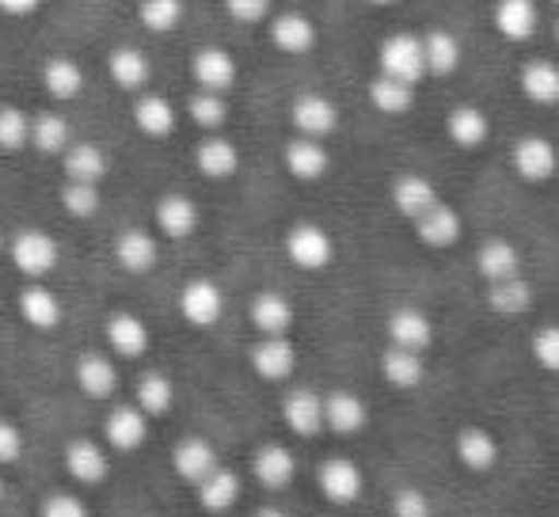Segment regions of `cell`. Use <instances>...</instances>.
Listing matches in <instances>:
<instances>
[{"instance_id": "816d5d0a", "label": "cell", "mask_w": 559, "mask_h": 517, "mask_svg": "<svg viewBox=\"0 0 559 517\" xmlns=\"http://www.w3.org/2000/svg\"><path fill=\"white\" fill-rule=\"evenodd\" d=\"M23 457V434L15 422L0 419V465H15Z\"/></svg>"}, {"instance_id": "db71d44e", "label": "cell", "mask_w": 559, "mask_h": 517, "mask_svg": "<svg viewBox=\"0 0 559 517\" xmlns=\"http://www.w3.org/2000/svg\"><path fill=\"white\" fill-rule=\"evenodd\" d=\"M38 8H43V0H0V15H8V20H27Z\"/></svg>"}, {"instance_id": "6da1fadb", "label": "cell", "mask_w": 559, "mask_h": 517, "mask_svg": "<svg viewBox=\"0 0 559 517\" xmlns=\"http://www.w3.org/2000/svg\"><path fill=\"white\" fill-rule=\"evenodd\" d=\"M8 255H12L20 274H27V278H46V274L58 266L61 248L46 229H20L8 240Z\"/></svg>"}, {"instance_id": "f546056e", "label": "cell", "mask_w": 559, "mask_h": 517, "mask_svg": "<svg viewBox=\"0 0 559 517\" xmlns=\"http://www.w3.org/2000/svg\"><path fill=\"white\" fill-rule=\"evenodd\" d=\"M69 141H73V130H69L66 115H58V111L31 115V141L27 145H35V153L61 156L69 148Z\"/></svg>"}, {"instance_id": "11a10c76", "label": "cell", "mask_w": 559, "mask_h": 517, "mask_svg": "<svg viewBox=\"0 0 559 517\" xmlns=\"http://www.w3.org/2000/svg\"><path fill=\"white\" fill-rule=\"evenodd\" d=\"M255 517H286V514H282V510H271V506H266V510H259Z\"/></svg>"}, {"instance_id": "f35d334b", "label": "cell", "mask_w": 559, "mask_h": 517, "mask_svg": "<svg viewBox=\"0 0 559 517\" xmlns=\"http://www.w3.org/2000/svg\"><path fill=\"white\" fill-rule=\"evenodd\" d=\"M369 104H373L381 115H407L415 104V84L377 73L373 81H369Z\"/></svg>"}, {"instance_id": "ffe728a7", "label": "cell", "mask_w": 559, "mask_h": 517, "mask_svg": "<svg viewBox=\"0 0 559 517\" xmlns=\"http://www.w3.org/2000/svg\"><path fill=\"white\" fill-rule=\"evenodd\" d=\"M251 370L263 381H286L297 370V350L282 335H266L263 342L251 347Z\"/></svg>"}, {"instance_id": "52a82bcc", "label": "cell", "mask_w": 559, "mask_h": 517, "mask_svg": "<svg viewBox=\"0 0 559 517\" xmlns=\"http://www.w3.org/2000/svg\"><path fill=\"white\" fill-rule=\"evenodd\" d=\"M130 115H133V127L153 141H164L179 130V107L168 96H160V92H148V88L138 92Z\"/></svg>"}, {"instance_id": "ba28073f", "label": "cell", "mask_w": 559, "mask_h": 517, "mask_svg": "<svg viewBox=\"0 0 559 517\" xmlns=\"http://www.w3.org/2000/svg\"><path fill=\"white\" fill-rule=\"evenodd\" d=\"M179 312H183L187 324L194 327H214L225 312V293L217 281L210 278H191L179 293Z\"/></svg>"}, {"instance_id": "277c9868", "label": "cell", "mask_w": 559, "mask_h": 517, "mask_svg": "<svg viewBox=\"0 0 559 517\" xmlns=\"http://www.w3.org/2000/svg\"><path fill=\"white\" fill-rule=\"evenodd\" d=\"M286 255H289V263L301 266V270H324L335 258V244L320 225L301 221L286 232Z\"/></svg>"}, {"instance_id": "4316f807", "label": "cell", "mask_w": 559, "mask_h": 517, "mask_svg": "<svg viewBox=\"0 0 559 517\" xmlns=\"http://www.w3.org/2000/svg\"><path fill=\"white\" fill-rule=\"evenodd\" d=\"M435 202H438V191L427 176H415L412 171V176H400L396 183H392V206H396V214H404L407 221L423 217Z\"/></svg>"}, {"instance_id": "d6986e66", "label": "cell", "mask_w": 559, "mask_h": 517, "mask_svg": "<svg viewBox=\"0 0 559 517\" xmlns=\"http://www.w3.org/2000/svg\"><path fill=\"white\" fill-rule=\"evenodd\" d=\"M415 232H419V240L427 248H453L456 240H461L464 225H461V214L438 199L427 214L415 217Z\"/></svg>"}, {"instance_id": "1f68e13d", "label": "cell", "mask_w": 559, "mask_h": 517, "mask_svg": "<svg viewBox=\"0 0 559 517\" xmlns=\"http://www.w3.org/2000/svg\"><path fill=\"white\" fill-rule=\"evenodd\" d=\"M456 457L468 472H491L495 460H499V442L484 426H468L456 437Z\"/></svg>"}, {"instance_id": "681fc988", "label": "cell", "mask_w": 559, "mask_h": 517, "mask_svg": "<svg viewBox=\"0 0 559 517\" xmlns=\"http://www.w3.org/2000/svg\"><path fill=\"white\" fill-rule=\"evenodd\" d=\"M533 358H537L548 373H559V327H540V332L533 335Z\"/></svg>"}, {"instance_id": "7a4b0ae2", "label": "cell", "mask_w": 559, "mask_h": 517, "mask_svg": "<svg viewBox=\"0 0 559 517\" xmlns=\"http://www.w3.org/2000/svg\"><path fill=\"white\" fill-rule=\"evenodd\" d=\"M377 65H381L384 76H396V81L419 84L427 76V65H423V43L419 35H389L377 50Z\"/></svg>"}, {"instance_id": "2e32d148", "label": "cell", "mask_w": 559, "mask_h": 517, "mask_svg": "<svg viewBox=\"0 0 559 517\" xmlns=\"http://www.w3.org/2000/svg\"><path fill=\"white\" fill-rule=\"evenodd\" d=\"M160 258V244H156L153 232L145 229H126L118 232L115 240V263L122 266L126 274H148Z\"/></svg>"}, {"instance_id": "5b68a950", "label": "cell", "mask_w": 559, "mask_h": 517, "mask_svg": "<svg viewBox=\"0 0 559 517\" xmlns=\"http://www.w3.org/2000/svg\"><path fill=\"white\" fill-rule=\"evenodd\" d=\"M107 76H111V84L122 88L126 96H138V92H145L148 81H153V58H148L141 46L122 43L107 53Z\"/></svg>"}, {"instance_id": "bcb514c9", "label": "cell", "mask_w": 559, "mask_h": 517, "mask_svg": "<svg viewBox=\"0 0 559 517\" xmlns=\"http://www.w3.org/2000/svg\"><path fill=\"white\" fill-rule=\"evenodd\" d=\"M31 141V115L20 104H0V153H20Z\"/></svg>"}, {"instance_id": "ab89813d", "label": "cell", "mask_w": 559, "mask_h": 517, "mask_svg": "<svg viewBox=\"0 0 559 517\" xmlns=\"http://www.w3.org/2000/svg\"><path fill=\"white\" fill-rule=\"evenodd\" d=\"M476 266L487 281H502V278L522 274V255H518V248L510 244V240H487L476 255Z\"/></svg>"}, {"instance_id": "44dd1931", "label": "cell", "mask_w": 559, "mask_h": 517, "mask_svg": "<svg viewBox=\"0 0 559 517\" xmlns=\"http://www.w3.org/2000/svg\"><path fill=\"white\" fill-rule=\"evenodd\" d=\"M156 229L164 232L168 240H187L194 229H199V206H194V199H187V194H164L160 202H156Z\"/></svg>"}, {"instance_id": "83f0119b", "label": "cell", "mask_w": 559, "mask_h": 517, "mask_svg": "<svg viewBox=\"0 0 559 517\" xmlns=\"http://www.w3.org/2000/svg\"><path fill=\"white\" fill-rule=\"evenodd\" d=\"M522 96L537 107H556L559 104V65L556 61H525L522 65Z\"/></svg>"}, {"instance_id": "e575fe53", "label": "cell", "mask_w": 559, "mask_h": 517, "mask_svg": "<svg viewBox=\"0 0 559 517\" xmlns=\"http://www.w3.org/2000/svg\"><path fill=\"white\" fill-rule=\"evenodd\" d=\"M369 422V411L354 392H332L324 399V426H332L335 434H358Z\"/></svg>"}, {"instance_id": "7c38bea8", "label": "cell", "mask_w": 559, "mask_h": 517, "mask_svg": "<svg viewBox=\"0 0 559 517\" xmlns=\"http://www.w3.org/2000/svg\"><path fill=\"white\" fill-rule=\"evenodd\" d=\"M194 168H199V176L214 179V183L233 179L236 171H240V148H236V141H228L222 130L206 133V137L194 145Z\"/></svg>"}, {"instance_id": "484cf974", "label": "cell", "mask_w": 559, "mask_h": 517, "mask_svg": "<svg viewBox=\"0 0 559 517\" xmlns=\"http://www.w3.org/2000/svg\"><path fill=\"white\" fill-rule=\"evenodd\" d=\"M66 472L73 476L76 483H104L107 480V457L104 449H99L96 442H88V437H76V442L66 445Z\"/></svg>"}, {"instance_id": "d590c367", "label": "cell", "mask_w": 559, "mask_h": 517, "mask_svg": "<svg viewBox=\"0 0 559 517\" xmlns=\"http://www.w3.org/2000/svg\"><path fill=\"white\" fill-rule=\"evenodd\" d=\"M251 324L263 335H286L289 324H294V304L282 293H274V289L255 293V301H251Z\"/></svg>"}, {"instance_id": "74e56055", "label": "cell", "mask_w": 559, "mask_h": 517, "mask_svg": "<svg viewBox=\"0 0 559 517\" xmlns=\"http://www.w3.org/2000/svg\"><path fill=\"white\" fill-rule=\"evenodd\" d=\"M445 133L461 148H476V145H484V141L491 137V119H487V115L479 111V107L464 104V107H456V111H449Z\"/></svg>"}, {"instance_id": "d6a6232c", "label": "cell", "mask_w": 559, "mask_h": 517, "mask_svg": "<svg viewBox=\"0 0 559 517\" xmlns=\"http://www.w3.org/2000/svg\"><path fill=\"white\" fill-rule=\"evenodd\" d=\"M76 385H81L84 396L92 399H107L118 392V370L111 358L104 354H84L81 362H76Z\"/></svg>"}, {"instance_id": "cb8c5ba5", "label": "cell", "mask_w": 559, "mask_h": 517, "mask_svg": "<svg viewBox=\"0 0 559 517\" xmlns=\"http://www.w3.org/2000/svg\"><path fill=\"white\" fill-rule=\"evenodd\" d=\"M171 465H176L179 480L202 483L217 468V449L206 442V437H187V442H179L176 453H171Z\"/></svg>"}, {"instance_id": "9c48e42d", "label": "cell", "mask_w": 559, "mask_h": 517, "mask_svg": "<svg viewBox=\"0 0 559 517\" xmlns=\"http://www.w3.org/2000/svg\"><path fill=\"white\" fill-rule=\"evenodd\" d=\"M510 160H514V171L525 179V183H548V179L559 171L556 145L548 137H540V133H530V137L518 141Z\"/></svg>"}, {"instance_id": "9f6ffc18", "label": "cell", "mask_w": 559, "mask_h": 517, "mask_svg": "<svg viewBox=\"0 0 559 517\" xmlns=\"http://www.w3.org/2000/svg\"><path fill=\"white\" fill-rule=\"evenodd\" d=\"M4 248H8V244H4V232H0V255H4Z\"/></svg>"}, {"instance_id": "7bdbcfd3", "label": "cell", "mask_w": 559, "mask_h": 517, "mask_svg": "<svg viewBox=\"0 0 559 517\" xmlns=\"http://www.w3.org/2000/svg\"><path fill=\"white\" fill-rule=\"evenodd\" d=\"M381 373L392 388H419L423 385V358L415 350L392 347L381 358Z\"/></svg>"}, {"instance_id": "8d00e7d4", "label": "cell", "mask_w": 559, "mask_h": 517, "mask_svg": "<svg viewBox=\"0 0 559 517\" xmlns=\"http://www.w3.org/2000/svg\"><path fill=\"white\" fill-rule=\"evenodd\" d=\"M20 316L27 320L35 332H53L61 324V301L43 286H27L20 293Z\"/></svg>"}, {"instance_id": "7402d4cb", "label": "cell", "mask_w": 559, "mask_h": 517, "mask_svg": "<svg viewBox=\"0 0 559 517\" xmlns=\"http://www.w3.org/2000/svg\"><path fill=\"white\" fill-rule=\"evenodd\" d=\"M251 472H255V480L263 483L266 491H282L294 483L297 460L286 445H263V449L251 457Z\"/></svg>"}, {"instance_id": "b9f144b4", "label": "cell", "mask_w": 559, "mask_h": 517, "mask_svg": "<svg viewBox=\"0 0 559 517\" xmlns=\"http://www.w3.org/2000/svg\"><path fill=\"white\" fill-rule=\"evenodd\" d=\"M187 119H191L199 130L217 133L228 122V99L222 96V92L194 88L191 99H187Z\"/></svg>"}, {"instance_id": "f1b7e54d", "label": "cell", "mask_w": 559, "mask_h": 517, "mask_svg": "<svg viewBox=\"0 0 559 517\" xmlns=\"http://www.w3.org/2000/svg\"><path fill=\"white\" fill-rule=\"evenodd\" d=\"M423 43V65H427V76H453L456 65H461V43H456V35H449V31H427V35H419Z\"/></svg>"}, {"instance_id": "ac0fdd59", "label": "cell", "mask_w": 559, "mask_h": 517, "mask_svg": "<svg viewBox=\"0 0 559 517\" xmlns=\"http://www.w3.org/2000/svg\"><path fill=\"white\" fill-rule=\"evenodd\" d=\"M282 419H286V426L294 430V434L317 437L320 430H324V399L309 388L289 392V396L282 399Z\"/></svg>"}, {"instance_id": "3957f363", "label": "cell", "mask_w": 559, "mask_h": 517, "mask_svg": "<svg viewBox=\"0 0 559 517\" xmlns=\"http://www.w3.org/2000/svg\"><path fill=\"white\" fill-rule=\"evenodd\" d=\"M338 107L335 99L320 96V92H301V96L294 99V107H289V122H294V130L301 133V137H332L338 130Z\"/></svg>"}, {"instance_id": "f907efd6", "label": "cell", "mask_w": 559, "mask_h": 517, "mask_svg": "<svg viewBox=\"0 0 559 517\" xmlns=\"http://www.w3.org/2000/svg\"><path fill=\"white\" fill-rule=\"evenodd\" d=\"M392 514H396V517H435V510H430V498L423 495L419 488L400 491L396 503H392Z\"/></svg>"}, {"instance_id": "6f0895ef", "label": "cell", "mask_w": 559, "mask_h": 517, "mask_svg": "<svg viewBox=\"0 0 559 517\" xmlns=\"http://www.w3.org/2000/svg\"><path fill=\"white\" fill-rule=\"evenodd\" d=\"M369 4H392V0H369Z\"/></svg>"}, {"instance_id": "836d02e7", "label": "cell", "mask_w": 559, "mask_h": 517, "mask_svg": "<svg viewBox=\"0 0 559 517\" xmlns=\"http://www.w3.org/2000/svg\"><path fill=\"white\" fill-rule=\"evenodd\" d=\"M194 488H199V503L206 506L210 514H225L240 503V476L228 472L222 465H217L202 483H194Z\"/></svg>"}, {"instance_id": "8992f818", "label": "cell", "mask_w": 559, "mask_h": 517, "mask_svg": "<svg viewBox=\"0 0 559 517\" xmlns=\"http://www.w3.org/2000/svg\"><path fill=\"white\" fill-rule=\"evenodd\" d=\"M191 76L199 88L228 96V88H233L236 76H240V65H236V58L225 46H199V50L191 53Z\"/></svg>"}, {"instance_id": "7dc6e473", "label": "cell", "mask_w": 559, "mask_h": 517, "mask_svg": "<svg viewBox=\"0 0 559 517\" xmlns=\"http://www.w3.org/2000/svg\"><path fill=\"white\" fill-rule=\"evenodd\" d=\"M176 404V385H171L164 373H145L138 381V407L145 414H164Z\"/></svg>"}, {"instance_id": "5bb4252c", "label": "cell", "mask_w": 559, "mask_h": 517, "mask_svg": "<svg viewBox=\"0 0 559 517\" xmlns=\"http://www.w3.org/2000/svg\"><path fill=\"white\" fill-rule=\"evenodd\" d=\"M282 164H286L289 176L301 179V183H317V179H324L328 168H332V156H328L324 141L301 137V133H297L286 145V153H282Z\"/></svg>"}, {"instance_id": "91938a15", "label": "cell", "mask_w": 559, "mask_h": 517, "mask_svg": "<svg viewBox=\"0 0 559 517\" xmlns=\"http://www.w3.org/2000/svg\"><path fill=\"white\" fill-rule=\"evenodd\" d=\"M556 43H559V20H556Z\"/></svg>"}, {"instance_id": "603a6c76", "label": "cell", "mask_w": 559, "mask_h": 517, "mask_svg": "<svg viewBox=\"0 0 559 517\" xmlns=\"http://www.w3.org/2000/svg\"><path fill=\"white\" fill-rule=\"evenodd\" d=\"M389 335L396 347L423 354L435 342V324H430V316L423 309H396L389 320Z\"/></svg>"}, {"instance_id": "4fadbf2b", "label": "cell", "mask_w": 559, "mask_h": 517, "mask_svg": "<svg viewBox=\"0 0 559 517\" xmlns=\"http://www.w3.org/2000/svg\"><path fill=\"white\" fill-rule=\"evenodd\" d=\"M317 483H320V491H324L328 503H335V506L358 503L361 488H366V480H361V468L354 465V460H346V457L324 460V465H320V472H317Z\"/></svg>"}, {"instance_id": "d4e9b609", "label": "cell", "mask_w": 559, "mask_h": 517, "mask_svg": "<svg viewBox=\"0 0 559 517\" xmlns=\"http://www.w3.org/2000/svg\"><path fill=\"white\" fill-rule=\"evenodd\" d=\"M104 434H107V442H111L118 453L141 449V445H145V437H148L145 411H141V407H115V411L107 414V422H104Z\"/></svg>"}, {"instance_id": "9a60e30c", "label": "cell", "mask_w": 559, "mask_h": 517, "mask_svg": "<svg viewBox=\"0 0 559 517\" xmlns=\"http://www.w3.org/2000/svg\"><path fill=\"white\" fill-rule=\"evenodd\" d=\"M491 23L502 38L525 43V38H533V31H537V23H540L537 0H495Z\"/></svg>"}, {"instance_id": "f6af8a7d", "label": "cell", "mask_w": 559, "mask_h": 517, "mask_svg": "<svg viewBox=\"0 0 559 517\" xmlns=\"http://www.w3.org/2000/svg\"><path fill=\"white\" fill-rule=\"evenodd\" d=\"M58 202H61V209H66L69 217L84 221V217L99 214V206H104V194H99V183H76V179H66Z\"/></svg>"}, {"instance_id": "c3c4849f", "label": "cell", "mask_w": 559, "mask_h": 517, "mask_svg": "<svg viewBox=\"0 0 559 517\" xmlns=\"http://www.w3.org/2000/svg\"><path fill=\"white\" fill-rule=\"evenodd\" d=\"M228 20L243 23V27H255V23H266L274 15V0H222Z\"/></svg>"}, {"instance_id": "ee69618b", "label": "cell", "mask_w": 559, "mask_h": 517, "mask_svg": "<svg viewBox=\"0 0 559 517\" xmlns=\"http://www.w3.org/2000/svg\"><path fill=\"white\" fill-rule=\"evenodd\" d=\"M183 0H138V23L148 35H171L183 23Z\"/></svg>"}, {"instance_id": "4dcf8cb0", "label": "cell", "mask_w": 559, "mask_h": 517, "mask_svg": "<svg viewBox=\"0 0 559 517\" xmlns=\"http://www.w3.org/2000/svg\"><path fill=\"white\" fill-rule=\"evenodd\" d=\"M107 342L115 347V354L141 358L148 350V327H145V320L133 316V312H115V316L107 320Z\"/></svg>"}, {"instance_id": "f5cc1de1", "label": "cell", "mask_w": 559, "mask_h": 517, "mask_svg": "<svg viewBox=\"0 0 559 517\" xmlns=\"http://www.w3.org/2000/svg\"><path fill=\"white\" fill-rule=\"evenodd\" d=\"M38 517H88V506L76 495H50L43 503V514Z\"/></svg>"}, {"instance_id": "680465c9", "label": "cell", "mask_w": 559, "mask_h": 517, "mask_svg": "<svg viewBox=\"0 0 559 517\" xmlns=\"http://www.w3.org/2000/svg\"><path fill=\"white\" fill-rule=\"evenodd\" d=\"M0 498H4V480H0Z\"/></svg>"}, {"instance_id": "e0dca14e", "label": "cell", "mask_w": 559, "mask_h": 517, "mask_svg": "<svg viewBox=\"0 0 559 517\" xmlns=\"http://www.w3.org/2000/svg\"><path fill=\"white\" fill-rule=\"evenodd\" d=\"M61 168H66V179H76V183H104L111 164L96 141H69V148L61 153Z\"/></svg>"}, {"instance_id": "8fae6325", "label": "cell", "mask_w": 559, "mask_h": 517, "mask_svg": "<svg viewBox=\"0 0 559 517\" xmlns=\"http://www.w3.org/2000/svg\"><path fill=\"white\" fill-rule=\"evenodd\" d=\"M271 46L278 53H289V58H301V53L317 50V23L305 12H278L271 15Z\"/></svg>"}, {"instance_id": "30bf717a", "label": "cell", "mask_w": 559, "mask_h": 517, "mask_svg": "<svg viewBox=\"0 0 559 517\" xmlns=\"http://www.w3.org/2000/svg\"><path fill=\"white\" fill-rule=\"evenodd\" d=\"M38 81H43L46 96L61 99V104H69V99H76L84 88H88L84 65L76 58H66V53H50V58L43 61V69H38Z\"/></svg>"}, {"instance_id": "60d3db41", "label": "cell", "mask_w": 559, "mask_h": 517, "mask_svg": "<svg viewBox=\"0 0 559 517\" xmlns=\"http://www.w3.org/2000/svg\"><path fill=\"white\" fill-rule=\"evenodd\" d=\"M487 304H491L499 316H522V312H530V304H533V286L522 278V274L491 281V289H487Z\"/></svg>"}, {"instance_id": "94428289", "label": "cell", "mask_w": 559, "mask_h": 517, "mask_svg": "<svg viewBox=\"0 0 559 517\" xmlns=\"http://www.w3.org/2000/svg\"><path fill=\"white\" fill-rule=\"evenodd\" d=\"M552 4H559V0H552Z\"/></svg>"}]
</instances>
